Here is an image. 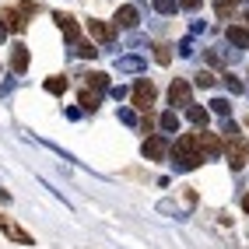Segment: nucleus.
<instances>
[{
	"mask_svg": "<svg viewBox=\"0 0 249 249\" xmlns=\"http://www.w3.org/2000/svg\"><path fill=\"white\" fill-rule=\"evenodd\" d=\"M169 155L176 158V169H182V172L196 169V165L204 161V155H200V134H182Z\"/></svg>",
	"mask_w": 249,
	"mask_h": 249,
	"instance_id": "1",
	"label": "nucleus"
},
{
	"mask_svg": "<svg viewBox=\"0 0 249 249\" xmlns=\"http://www.w3.org/2000/svg\"><path fill=\"white\" fill-rule=\"evenodd\" d=\"M0 231H4V235L11 239V242H18V246H36V239L28 235V231L18 225V221H11V218H4V214H0Z\"/></svg>",
	"mask_w": 249,
	"mask_h": 249,
	"instance_id": "2",
	"label": "nucleus"
},
{
	"mask_svg": "<svg viewBox=\"0 0 249 249\" xmlns=\"http://www.w3.org/2000/svg\"><path fill=\"white\" fill-rule=\"evenodd\" d=\"M151 106H155V85L151 81H137L134 85V109L151 112Z\"/></svg>",
	"mask_w": 249,
	"mask_h": 249,
	"instance_id": "3",
	"label": "nucleus"
},
{
	"mask_svg": "<svg viewBox=\"0 0 249 249\" xmlns=\"http://www.w3.org/2000/svg\"><path fill=\"white\" fill-rule=\"evenodd\" d=\"M141 151H144V158L161 161V158H169V151H172V147H169V141H165V137H147Z\"/></svg>",
	"mask_w": 249,
	"mask_h": 249,
	"instance_id": "4",
	"label": "nucleus"
},
{
	"mask_svg": "<svg viewBox=\"0 0 249 249\" xmlns=\"http://www.w3.org/2000/svg\"><path fill=\"white\" fill-rule=\"evenodd\" d=\"M169 102L172 106H193V91H190V85H186V81H182V77H176L172 81V88H169Z\"/></svg>",
	"mask_w": 249,
	"mask_h": 249,
	"instance_id": "5",
	"label": "nucleus"
},
{
	"mask_svg": "<svg viewBox=\"0 0 249 249\" xmlns=\"http://www.w3.org/2000/svg\"><path fill=\"white\" fill-rule=\"evenodd\" d=\"M221 151H225L221 137H218V134H207V130H200V155H207V158H218Z\"/></svg>",
	"mask_w": 249,
	"mask_h": 249,
	"instance_id": "6",
	"label": "nucleus"
},
{
	"mask_svg": "<svg viewBox=\"0 0 249 249\" xmlns=\"http://www.w3.org/2000/svg\"><path fill=\"white\" fill-rule=\"evenodd\" d=\"M228 165H231L235 172L246 165V147H242V141H239V137H231V141H228Z\"/></svg>",
	"mask_w": 249,
	"mask_h": 249,
	"instance_id": "7",
	"label": "nucleus"
},
{
	"mask_svg": "<svg viewBox=\"0 0 249 249\" xmlns=\"http://www.w3.org/2000/svg\"><path fill=\"white\" fill-rule=\"evenodd\" d=\"M56 25H60V32H63V39L81 42V28H77V21L71 18V14H56Z\"/></svg>",
	"mask_w": 249,
	"mask_h": 249,
	"instance_id": "8",
	"label": "nucleus"
},
{
	"mask_svg": "<svg viewBox=\"0 0 249 249\" xmlns=\"http://www.w3.org/2000/svg\"><path fill=\"white\" fill-rule=\"evenodd\" d=\"M225 36H228V42H231V46L249 49V32H246L242 25H228V32H225Z\"/></svg>",
	"mask_w": 249,
	"mask_h": 249,
	"instance_id": "9",
	"label": "nucleus"
},
{
	"mask_svg": "<svg viewBox=\"0 0 249 249\" xmlns=\"http://www.w3.org/2000/svg\"><path fill=\"white\" fill-rule=\"evenodd\" d=\"M11 67H14V74H25V67H28V46H14Z\"/></svg>",
	"mask_w": 249,
	"mask_h": 249,
	"instance_id": "10",
	"label": "nucleus"
},
{
	"mask_svg": "<svg viewBox=\"0 0 249 249\" xmlns=\"http://www.w3.org/2000/svg\"><path fill=\"white\" fill-rule=\"evenodd\" d=\"M25 21H28V18H25L21 11H4V28H7V32H21Z\"/></svg>",
	"mask_w": 249,
	"mask_h": 249,
	"instance_id": "11",
	"label": "nucleus"
},
{
	"mask_svg": "<svg viewBox=\"0 0 249 249\" xmlns=\"http://www.w3.org/2000/svg\"><path fill=\"white\" fill-rule=\"evenodd\" d=\"M88 32H91L98 42H112V28L106 21H88Z\"/></svg>",
	"mask_w": 249,
	"mask_h": 249,
	"instance_id": "12",
	"label": "nucleus"
},
{
	"mask_svg": "<svg viewBox=\"0 0 249 249\" xmlns=\"http://www.w3.org/2000/svg\"><path fill=\"white\" fill-rule=\"evenodd\" d=\"M186 116H190V123H196L200 130H207V123H211V112H207V109H200V106H190V109H186Z\"/></svg>",
	"mask_w": 249,
	"mask_h": 249,
	"instance_id": "13",
	"label": "nucleus"
},
{
	"mask_svg": "<svg viewBox=\"0 0 249 249\" xmlns=\"http://www.w3.org/2000/svg\"><path fill=\"white\" fill-rule=\"evenodd\" d=\"M116 25L134 28V25H137V7H120V11H116Z\"/></svg>",
	"mask_w": 249,
	"mask_h": 249,
	"instance_id": "14",
	"label": "nucleus"
},
{
	"mask_svg": "<svg viewBox=\"0 0 249 249\" xmlns=\"http://www.w3.org/2000/svg\"><path fill=\"white\" fill-rule=\"evenodd\" d=\"M88 88H95V95H98V91H106V88H109V77H106V74H98V71L88 74Z\"/></svg>",
	"mask_w": 249,
	"mask_h": 249,
	"instance_id": "15",
	"label": "nucleus"
},
{
	"mask_svg": "<svg viewBox=\"0 0 249 249\" xmlns=\"http://www.w3.org/2000/svg\"><path fill=\"white\" fill-rule=\"evenodd\" d=\"M46 91L49 95H63V91H67V77H49L46 81Z\"/></svg>",
	"mask_w": 249,
	"mask_h": 249,
	"instance_id": "16",
	"label": "nucleus"
},
{
	"mask_svg": "<svg viewBox=\"0 0 249 249\" xmlns=\"http://www.w3.org/2000/svg\"><path fill=\"white\" fill-rule=\"evenodd\" d=\"M81 106H85V109H88V112H95V109H98V95H95V91H88V88H85V91H81Z\"/></svg>",
	"mask_w": 249,
	"mask_h": 249,
	"instance_id": "17",
	"label": "nucleus"
},
{
	"mask_svg": "<svg viewBox=\"0 0 249 249\" xmlns=\"http://www.w3.org/2000/svg\"><path fill=\"white\" fill-rule=\"evenodd\" d=\"M155 60H158V63H169V60H172V46L158 42V46H155Z\"/></svg>",
	"mask_w": 249,
	"mask_h": 249,
	"instance_id": "18",
	"label": "nucleus"
},
{
	"mask_svg": "<svg viewBox=\"0 0 249 249\" xmlns=\"http://www.w3.org/2000/svg\"><path fill=\"white\" fill-rule=\"evenodd\" d=\"M214 81H218V77H214L211 71H200V74H196V85H200V88H214Z\"/></svg>",
	"mask_w": 249,
	"mask_h": 249,
	"instance_id": "19",
	"label": "nucleus"
},
{
	"mask_svg": "<svg viewBox=\"0 0 249 249\" xmlns=\"http://www.w3.org/2000/svg\"><path fill=\"white\" fill-rule=\"evenodd\" d=\"M161 126H165V130H179V116H176V112H165V116H161Z\"/></svg>",
	"mask_w": 249,
	"mask_h": 249,
	"instance_id": "20",
	"label": "nucleus"
},
{
	"mask_svg": "<svg viewBox=\"0 0 249 249\" xmlns=\"http://www.w3.org/2000/svg\"><path fill=\"white\" fill-rule=\"evenodd\" d=\"M74 46H77V56H95V53H98L91 42H74Z\"/></svg>",
	"mask_w": 249,
	"mask_h": 249,
	"instance_id": "21",
	"label": "nucleus"
},
{
	"mask_svg": "<svg viewBox=\"0 0 249 249\" xmlns=\"http://www.w3.org/2000/svg\"><path fill=\"white\" fill-rule=\"evenodd\" d=\"M211 109L218 112V116H228V109H231V106L225 102V98H214V102H211Z\"/></svg>",
	"mask_w": 249,
	"mask_h": 249,
	"instance_id": "22",
	"label": "nucleus"
},
{
	"mask_svg": "<svg viewBox=\"0 0 249 249\" xmlns=\"http://www.w3.org/2000/svg\"><path fill=\"white\" fill-rule=\"evenodd\" d=\"M155 7H158L161 14H172V11H176V0H155Z\"/></svg>",
	"mask_w": 249,
	"mask_h": 249,
	"instance_id": "23",
	"label": "nucleus"
},
{
	"mask_svg": "<svg viewBox=\"0 0 249 249\" xmlns=\"http://www.w3.org/2000/svg\"><path fill=\"white\" fill-rule=\"evenodd\" d=\"M141 130H144V134H151V130H155V116H151V112H144V120H141Z\"/></svg>",
	"mask_w": 249,
	"mask_h": 249,
	"instance_id": "24",
	"label": "nucleus"
},
{
	"mask_svg": "<svg viewBox=\"0 0 249 249\" xmlns=\"http://www.w3.org/2000/svg\"><path fill=\"white\" fill-rule=\"evenodd\" d=\"M225 85H228V88H231V91H235V95H239V91H242V81H235V77H231V74H228V77H225Z\"/></svg>",
	"mask_w": 249,
	"mask_h": 249,
	"instance_id": "25",
	"label": "nucleus"
},
{
	"mask_svg": "<svg viewBox=\"0 0 249 249\" xmlns=\"http://www.w3.org/2000/svg\"><path fill=\"white\" fill-rule=\"evenodd\" d=\"M120 67H123V71H137V67H141V60L130 56V60H123V63H120Z\"/></svg>",
	"mask_w": 249,
	"mask_h": 249,
	"instance_id": "26",
	"label": "nucleus"
},
{
	"mask_svg": "<svg viewBox=\"0 0 249 249\" xmlns=\"http://www.w3.org/2000/svg\"><path fill=\"white\" fill-rule=\"evenodd\" d=\"M179 7H186V11H196V7H200V0H179Z\"/></svg>",
	"mask_w": 249,
	"mask_h": 249,
	"instance_id": "27",
	"label": "nucleus"
},
{
	"mask_svg": "<svg viewBox=\"0 0 249 249\" xmlns=\"http://www.w3.org/2000/svg\"><path fill=\"white\" fill-rule=\"evenodd\" d=\"M242 21H246V32H249V7L242 11Z\"/></svg>",
	"mask_w": 249,
	"mask_h": 249,
	"instance_id": "28",
	"label": "nucleus"
},
{
	"mask_svg": "<svg viewBox=\"0 0 249 249\" xmlns=\"http://www.w3.org/2000/svg\"><path fill=\"white\" fill-rule=\"evenodd\" d=\"M242 211H246V214H249V193H246V196H242Z\"/></svg>",
	"mask_w": 249,
	"mask_h": 249,
	"instance_id": "29",
	"label": "nucleus"
},
{
	"mask_svg": "<svg viewBox=\"0 0 249 249\" xmlns=\"http://www.w3.org/2000/svg\"><path fill=\"white\" fill-rule=\"evenodd\" d=\"M7 39V28H4V21H0V42H4Z\"/></svg>",
	"mask_w": 249,
	"mask_h": 249,
	"instance_id": "30",
	"label": "nucleus"
},
{
	"mask_svg": "<svg viewBox=\"0 0 249 249\" xmlns=\"http://www.w3.org/2000/svg\"><path fill=\"white\" fill-rule=\"evenodd\" d=\"M221 4H225V7H228V4H239V0H221Z\"/></svg>",
	"mask_w": 249,
	"mask_h": 249,
	"instance_id": "31",
	"label": "nucleus"
},
{
	"mask_svg": "<svg viewBox=\"0 0 249 249\" xmlns=\"http://www.w3.org/2000/svg\"><path fill=\"white\" fill-rule=\"evenodd\" d=\"M246 155H249V144H246Z\"/></svg>",
	"mask_w": 249,
	"mask_h": 249,
	"instance_id": "32",
	"label": "nucleus"
}]
</instances>
